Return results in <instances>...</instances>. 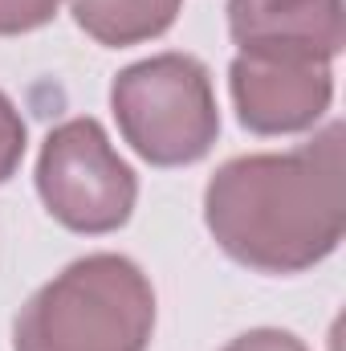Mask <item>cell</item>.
<instances>
[{
	"instance_id": "9c48e42d",
	"label": "cell",
	"mask_w": 346,
	"mask_h": 351,
	"mask_svg": "<svg viewBox=\"0 0 346 351\" xmlns=\"http://www.w3.org/2000/svg\"><path fill=\"white\" fill-rule=\"evenodd\" d=\"M21 156H25V123L16 114V106L0 94V184L16 172Z\"/></svg>"
},
{
	"instance_id": "277c9868",
	"label": "cell",
	"mask_w": 346,
	"mask_h": 351,
	"mask_svg": "<svg viewBox=\"0 0 346 351\" xmlns=\"http://www.w3.org/2000/svg\"><path fill=\"white\" fill-rule=\"evenodd\" d=\"M37 192L53 221L74 233H114L131 221L139 180L94 119H70L45 135Z\"/></svg>"
},
{
	"instance_id": "30bf717a",
	"label": "cell",
	"mask_w": 346,
	"mask_h": 351,
	"mask_svg": "<svg viewBox=\"0 0 346 351\" xmlns=\"http://www.w3.org/2000/svg\"><path fill=\"white\" fill-rule=\"evenodd\" d=\"M224 351H306L302 339H293L289 331H273V327H261L249 335H237Z\"/></svg>"
},
{
	"instance_id": "8992f818",
	"label": "cell",
	"mask_w": 346,
	"mask_h": 351,
	"mask_svg": "<svg viewBox=\"0 0 346 351\" xmlns=\"http://www.w3.org/2000/svg\"><path fill=\"white\" fill-rule=\"evenodd\" d=\"M228 33L241 49L334 62L346 45V12L343 0H228Z\"/></svg>"
},
{
	"instance_id": "7a4b0ae2",
	"label": "cell",
	"mask_w": 346,
	"mask_h": 351,
	"mask_svg": "<svg viewBox=\"0 0 346 351\" xmlns=\"http://www.w3.org/2000/svg\"><path fill=\"white\" fill-rule=\"evenodd\" d=\"M155 290L118 254H90L45 282L16 315V351H147Z\"/></svg>"
},
{
	"instance_id": "52a82bcc",
	"label": "cell",
	"mask_w": 346,
	"mask_h": 351,
	"mask_svg": "<svg viewBox=\"0 0 346 351\" xmlns=\"http://www.w3.org/2000/svg\"><path fill=\"white\" fill-rule=\"evenodd\" d=\"M183 0H70L78 29L102 45H135L168 33Z\"/></svg>"
},
{
	"instance_id": "3957f363",
	"label": "cell",
	"mask_w": 346,
	"mask_h": 351,
	"mask_svg": "<svg viewBox=\"0 0 346 351\" xmlns=\"http://www.w3.org/2000/svg\"><path fill=\"white\" fill-rule=\"evenodd\" d=\"M110 106L122 139L155 168L204 160L220 135L212 78L191 53H159L127 66L110 86Z\"/></svg>"
},
{
	"instance_id": "6da1fadb",
	"label": "cell",
	"mask_w": 346,
	"mask_h": 351,
	"mask_svg": "<svg viewBox=\"0 0 346 351\" xmlns=\"http://www.w3.org/2000/svg\"><path fill=\"white\" fill-rule=\"evenodd\" d=\"M204 221L232 262L297 274L330 258L346 229L343 123L281 156H241L208 180Z\"/></svg>"
},
{
	"instance_id": "5b68a950",
	"label": "cell",
	"mask_w": 346,
	"mask_h": 351,
	"mask_svg": "<svg viewBox=\"0 0 346 351\" xmlns=\"http://www.w3.org/2000/svg\"><path fill=\"white\" fill-rule=\"evenodd\" d=\"M228 86L237 114L257 135H293L314 127L330 98L334 74L330 62L306 58V53H269V49H241Z\"/></svg>"
},
{
	"instance_id": "ba28073f",
	"label": "cell",
	"mask_w": 346,
	"mask_h": 351,
	"mask_svg": "<svg viewBox=\"0 0 346 351\" xmlns=\"http://www.w3.org/2000/svg\"><path fill=\"white\" fill-rule=\"evenodd\" d=\"M62 0H0V37L12 33H29L53 21Z\"/></svg>"
}]
</instances>
